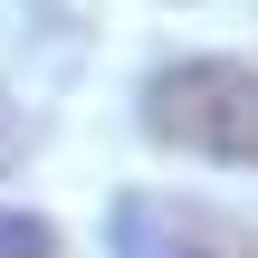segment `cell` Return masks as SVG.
<instances>
[{"mask_svg":"<svg viewBox=\"0 0 258 258\" xmlns=\"http://www.w3.org/2000/svg\"><path fill=\"white\" fill-rule=\"evenodd\" d=\"M19 153H29V105H19V96L0 86V172H10Z\"/></svg>","mask_w":258,"mask_h":258,"instance_id":"4","label":"cell"},{"mask_svg":"<svg viewBox=\"0 0 258 258\" xmlns=\"http://www.w3.org/2000/svg\"><path fill=\"white\" fill-rule=\"evenodd\" d=\"M115 258H258V230L211 211V201L124 191L115 201Z\"/></svg>","mask_w":258,"mask_h":258,"instance_id":"2","label":"cell"},{"mask_svg":"<svg viewBox=\"0 0 258 258\" xmlns=\"http://www.w3.org/2000/svg\"><path fill=\"white\" fill-rule=\"evenodd\" d=\"M0 258H57V230L38 211H0Z\"/></svg>","mask_w":258,"mask_h":258,"instance_id":"3","label":"cell"},{"mask_svg":"<svg viewBox=\"0 0 258 258\" xmlns=\"http://www.w3.org/2000/svg\"><path fill=\"white\" fill-rule=\"evenodd\" d=\"M144 134L163 153L201 163H258V67L239 57H182L144 86Z\"/></svg>","mask_w":258,"mask_h":258,"instance_id":"1","label":"cell"}]
</instances>
